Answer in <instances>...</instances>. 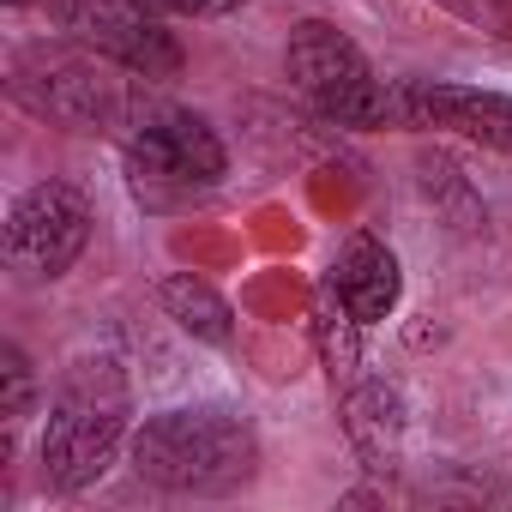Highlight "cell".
Listing matches in <instances>:
<instances>
[{"label":"cell","instance_id":"1","mask_svg":"<svg viewBox=\"0 0 512 512\" xmlns=\"http://www.w3.org/2000/svg\"><path fill=\"white\" fill-rule=\"evenodd\" d=\"M133 476L163 494L223 500L260 476V428L241 410H163L145 416L127 440Z\"/></svg>","mask_w":512,"mask_h":512},{"label":"cell","instance_id":"2","mask_svg":"<svg viewBox=\"0 0 512 512\" xmlns=\"http://www.w3.org/2000/svg\"><path fill=\"white\" fill-rule=\"evenodd\" d=\"M133 428V386L121 374L115 356H79L55 398H49V422H43V440H37V476L49 494H79L91 488L109 458L121 452V440Z\"/></svg>","mask_w":512,"mask_h":512},{"label":"cell","instance_id":"3","mask_svg":"<svg viewBox=\"0 0 512 512\" xmlns=\"http://www.w3.org/2000/svg\"><path fill=\"white\" fill-rule=\"evenodd\" d=\"M284 73L290 85L332 121L350 133H380L392 121V91L380 85V73L368 67V55L326 19H302L284 43Z\"/></svg>","mask_w":512,"mask_h":512},{"label":"cell","instance_id":"4","mask_svg":"<svg viewBox=\"0 0 512 512\" xmlns=\"http://www.w3.org/2000/svg\"><path fill=\"white\" fill-rule=\"evenodd\" d=\"M127 175L139 187V199L169 205V193H193V187H217L229 175V151L211 133L205 115L175 109V103H145L127 121Z\"/></svg>","mask_w":512,"mask_h":512},{"label":"cell","instance_id":"5","mask_svg":"<svg viewBox=\"0 0 512 512\" xmlns=\"http://www.w3.org/2000/svg\"><path fill=\"white\" fill-rule=\"evenodd\" d=\"M109 67L85 43L79 49L37 43V49H19V61H13V97L31 115L61 121V127H79V133L121 127L127 121V91H121V79H109Z\"/></svg>","mask_w":512,"mask_h":512},{"label":"cell","instance_id":"6","mask_svg":"<svg viewBox=\"0 0 512 512\" xmlns=\"http://www.w3.org/2000/svg\"><path fill=\"white\" fill-rule=\"evenodd\" d=\"M91 247V199L73 181H37L7 211V266L25 284H55Z\"/></svg>","mask_w":512,"mask_h":512},{"label":"cell","instance_id":"7","mask_svg":"<svg viewBox=\"0 0 512 512\" xmlns=\"http://www.w3.org/2000/svg\"><path fill=\"white\" fill-rule=\"evenodd\" d=\"M55 19H61V31H73V43L97 49L103 61H115L133 79H175L181 73V43L139 0H55Z\"/></svg>","mask_w":512,"mask_h":512},{"label":"cell","instance_id":"8","mask_svg":"<svg viewBox=\"0 0 512 512\" xmlns=\"http://www.w3.org/2000/svg\"><path fill=\"white\" fill-rule=\"evenodd\" d=\"M392 121L410 133H452V139H470L482 151L512 157V97L506 91L404 79V85H392Z\"/></svg>","mask_w":512,"mask_h":512},{"label":"cell","instance_id":"9","mask_svg":"<svg viewBox=\"0 0 512 512\" xmlns=\"http://www.w3.org/2000/svg\"><path fill=\"white\" fill-rule=\"evenodd\" d=\"M326 290L362 320V326H374V320H386L392 308H398V296H404V272H398V253L386 247V241H374V235H356V241H344V253L332 260V272H326Z\"/></svg>","mask_w":512,"mask_h":512},{"label":"cell","instance_id":"10","mask_svg":"<svg viewBox=\"0 0 512 512\" xmlns=\"http://www.w3.org/2000/svg\"><path fill=\"white\" fill-rule=\"evenodd\" d=\"M344 434L356 446V458L368 470H392L398 446H404V398L386 380H362L344 398Z\"/></svg>","mask_w":512,"mask_h":512},{"label":"cell","instance_id":"11","mask_svg":"<svg viewBox=\"0 0 512 512\" xmlns=\"http://www.w3.org/2000/svg\"><path fill=\"white\" fill-rule=\"evenodd\" d=\"M157 308H163L187 338H199V344H211V350L235 344V308H229V296L211 290V284L193 278V272H169V278L157 284Z\"/></svg>","mask_w":512,"mask_h":512},{"label":"cell","instance_id":"12","mask_svg":"<svg viewBox=\"0 0 512 512\" xmlns=\"http://www.w3.org/2000/svg\"><path fill=\"white\" fill-rule=\"evenodd\" d=\"M31 404H37V368L25 344H0V416H7V428H19Z\"/></svg>","mask_w":512,"mask_h":512},{"label":"cell","instance_id":"13","mask_svg":"<svg viewBox=\"0 0 512 512\" xmlns=\"http://www.w3.org/2000/svg\"><path fill=\"white\" fill-rule=\"evenodd\" d=\"M247 0H151V13H181V19H223Z\"/></svg>","mask_w":512,"mask_h":512},{"label":"cell","instance_id":"14","mask_svg":"<svg viewBox=\"0 0 512 512\" xmlns=\"http://www.w3.org/2000/svg\"><path fill=\"white\" fill-rule=\"evenodd\" d=\"M482 31L512 43V0H488V19H482Z\"/></svg>","mask_w":512,"mask_h":512},{"label":"cell","instance_id":"15","mask_svg":"<svg viewBox=\"0 0 512 512\" xmlns=\"http://www.w3.org/2000/svg\"><path fill=\"white\" fill-rule=\"evenodd\" d=\"M434 7H446L452 19H464V25H476V31H482V19H488V0H434Z\"/></svg>","mask_w":512,"mask_h":512},{"label":"cell","instance_id":"16","mask_svg":"<svg viewBox=\"0 0 512 512\" xmlns=\"http://www.w3.org/2000/svg\"><path fill=\"white\" fill-rule=\"evenodd\" d=\"M139 7H151V0H139Z\"/></svg>","mask_w":512,"mask_h":512}]
</instances>
